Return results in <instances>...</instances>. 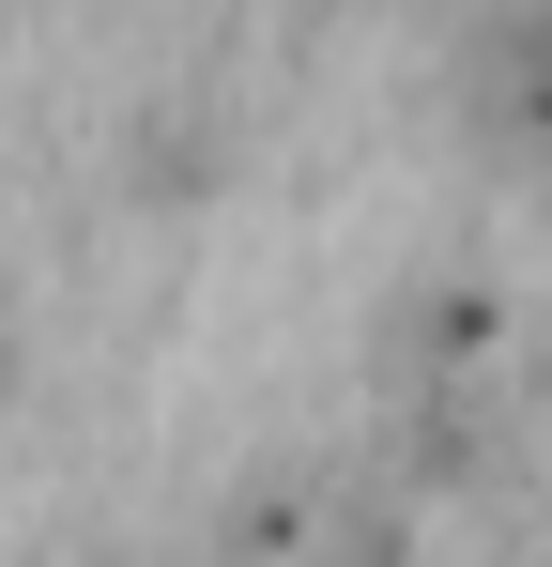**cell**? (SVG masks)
<instances>
[{
	"mask_svg": "<svg viewBox=\"0 0 552 567\" xmlns=\"http://www.w3.org/2000/svg\"><path fill=\"white\" fill-rule=\"evenodd\" d=\"M446 93L491 169H552V0H460Z\"/></svg>",
	"mask_w": 552,
	"mask_h": 567,
	"instance_id": "6da1fadb",
	"label": "cell"
},
{
	"mask_svg": "<svg viewBox=\"0 0 552 567\" xmlns=\"http://www.w3.org/2000/svg\"><path fill=\"white\" fill-rule=\"evenodd\" d=\"M123 169H139L154 199H215V185H231V107H200V93L139 107V138H123Z\"/></svg>",
	"mask_w": 552,
	"mask_h": 567,
	"instance_id": "7a4b0ae2",
	"label": "cell"
},
{
	"mask_svg": "<svg viewBox=\"0 0 552 567\" xmlns=\"http://www.w3.org/2000/svg\"><path fill=\"white\" fill-rule=\"evenodd\" d=\"M108 567H215V553H108Z\"/></svg>",
	"mask_w": 552,
	"mask_h": 567,
	"instance_id": "3957f363",
	"label": "cell"
},
{
	"mask_svg": "<svg viewBox=\"0 0 552 567\" xmlns=\"http://www.w3.org/2000/svg\"><path fill=\"white\" fill-rule=\"evenodd\" d=\"M0 399H16V353H0Z\"/></svg>",
	"mask_w": 552,
	"mask_h": 567,
	"instance_id": "277c9868",
	"label": "cell"
}]
</instances>
